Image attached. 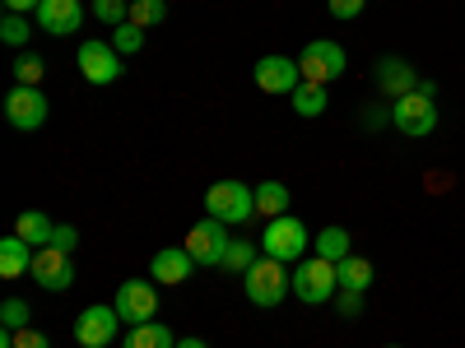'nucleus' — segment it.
<instances>
[{
	"label": "nucleus",
	"mask_w": 465,
	"mask_h": 348,
	"mask_svg": "<svg viewBox=\"0 0 465 348\" xmlns=\"http://www.w3.org/2000/svg\"><path fill=\"white\" fill-rule=\"evenodd\" d=\"M242 293H247L252 306H265V312H270V306H280V302L293 293V269H289L284 260H275V256L261 251V256L252 260V269L242 275Z\"/></svg>",
	"instance_id": "nucleus-1"
},
{
	"label": "nucleus",
	"mask_w": 465,
	"mask_h": 348,
	"mask_svg": "<svg viewBox=\"0 0 465 348\" xmlns=\"http://www.w3.org/2000/svg\"><path fill=\"white\" fill-rule=\"evenodd\" d=\"M340 293V265L335 260H322V256H302L293 265V297L307 302V306H322V302H335Z\"/></svg>",
	"instance_id": "nucleus-2"
},
{
	"label": "nucleus",
	"mask_w": 465,
	"mask_h": 348,
	"mask_svg": "<svg viewBox=\"0 0 465 348\" xmlns=\"http://www.w3.org/2000/svg\"><path fill=\"white\" fill-rule=\"evenodd\" d=\"M205 209H210V218H219V223H252L256 218V186H247V181H214L210 190H205Z\"/></svg>",
	"instance_id": "nucleus-3"
},
{
	"label": "nucleus",
	"mask_w": 465,
	"mask_h": 348,
	"mask_svg": "<svg viewBox=\"0 0 465 348\" xmlns=\"http://www.w3.org/2000/svg\"><path fill=\"white\" fill-rule=\"evenodd\" d=\"M391 126L405 135V140H429L438 130V93H405L391 102Z\"/></svg>",
	"instance_id": "nucleus-4"
},
{
	"label": "nucleus",
	"mask_w": 465,
	"mask_h": 348,
	"mask_svg": "<svg viewBox=\"0 0 465 348\" xmlns=\"http://www.w3.org/2000/svg\"><path fill=\"white\" fill-rule=\"evenodd\" d=\"M261 251H265V256H275V260H284V265H298L307 251H312V237H307L302 218L280 214V218H270V223H265V232H261Z\"/></svg>",
	"instance_id": "nucleus-5"
},
{
	"label": "nucleus",
	"mask_w": 465,
	"mask_h": 348,
	"mask_svg": "<svg viewBox=\"0 0 465 348\" xmlns=\"http://www.w3.org/2000/svg\"><path fill=\"white\" fill-rule=\"evenodd\" d=\"M298 70H302V80L307 84H335L340 74L349 70V56L340 43H331V37H317V43H307L298 52Z\"/></svg>",
	"instance_id": "nucleus-6"
},
{
	"label": "nucleus",
	"mask_w": 465,
	"mask_h": 348,
	"mask_svg": "<svg viewBox=\"0 0 465 348\" xmlns=\"http://www.w3.org/2000/svg\"><path fill=\"white\" fill-rule=\"evenodd\" d=\"M112 306L126 325H149L153 316H159V288H153V279H126L122 288H116Z\"/></svg>",
	"instance_id": "nucleus-7"
},
{
	"label": "nucleus",
	"mask_w": 465,
	"mask_h": 348,
	"mask_svg": "<svg viewBox=\"0 0 465 348\" xmlns=\"http://www.w3.org/2000/svg\"><path fill=\"white\" fill-rule=\"evenodd\" d=\"M126 56L116 52L112 43H98V37H89V43H80V56H74V65H80V74L89 84H116L126 74V65H122Z\"/></svg>",
	"instance_id": "nucleus-8"
},
{
	"label": "nucleus",
	"mask_w": 465,
	"mask_h": 348,
	"mask_svg": "<svg viewBox=\"0 0 465 348\" xmlns=\"http://www.w3.org/2000/svg\"><path fill=\"white\" fill-rule=\"evenodd\" d=\"M186 251H191V260L196 265H223V256H228V246H232V237H228V223H219V218H201L196 227L186 232V242H182Z\"/></svg>",
	"instance_id": "nucleus-9"
},
{
	"label": "nucleus",
	"mask_w": 465,
	"mask_h": 348,
	"mask_svg": "<svg viewBox=\"0 0 465 348\" xmlns=\"http://www.w3.org/2000/svg\"><path fill=\"white\" fill-rule=\"evenodd\" d=\"M122 325H126V321L116 316V306L94 302V306H84V312L74 316V343H80V348H107Z\"/></svg>",
	"instance_id": "nucleus-10"
},
{
	"label": "nucleus",
	"mask_w": 465,
	"mask_h": 348,
	"mask_svg": "<svg viewBox=\"0 0 465 348\" xmlns=\"http://www.w3.org/2000/svg\"><path fill=\"white\" fill-rule=\"evenodd\" d=\"M47 111H52V102H47L43 89L15 84V89L5 93V121H10L15 130H43V126H47Z\"/></svg>",
	"instance_id": "nucleus-11"
},
{
	"label": "nucleus",
	"mask_w": 465,
	"mask_h": 348,
	"mask_svg": "<svg viewBox=\"0 0 465 348\" xmlns=\"http://www.w3.org/2000/svg\"><path fill=\"white\" fill-rule=\"evenodd\" d=\"M252 80H256V89L270 93V98H293V89L302 84V70H298V61H289V56H261V61L252 65Z\"/></svg>",
	"instance_id": "nucleus-12"
},
{
	"label": "nucleus",
	"mask_w": 465,
	"mask_h": 348,
	"mask_svg": "<svg viewBox=\"0 0 465 348\" xmlns=\"http://www.w3.org/2000/svg\"><path fill=\"white\" fill-rule=\"evenodd\" d=\"M33 284L37 288H47V293H70L74 284V265H70V251L61 246H43V251H33Z\"/></svg>",
	"instance_id": "nucleus-13"
},
{
	"label": "nucleus",
	"mask_w": 465,
	"mask_h": 348,
	"mask_svg": "<svg viewBox=\"0 0 465 348\" xmlns=\"http://www.w3.org/2000/svg\"><path fill=\"white\" fill-rule=\"evenodd\" d=\"M33 19H37V28L52 33V37H70V33L84 28V5H80V0H43Z\"/></svg>",
	"instance_id": "nucleus-14"
},
{
	"label": "nucleus",
	"mask_w": 465,
	"mask_h": 348,
	"mask_svg": "<svg viewBox=\"0 0 465 348\" xmlns=\"http://www.w3.org/2000/svg\"><path fill=\"white\" fill-rule=\"evenodd\" d=\"M196 260H191V251L186 246H163L159 256H153V265H149V279L153 284H163V288H177V284H186L191 275H196Z\"/></svg>",
	"instance_id": "nucleus-15"
},
{
	"label": "nucleus",
	"mask_w": 465,
	"mask_h": 348,
	"mask_svg": "<svg viewBox=\"0 0 465 348\" xmlns=\"http://www.w3.org/2000/svg\"><path fill=\"white\" fill-rule=\"evenodd\" d=\"M377 89L396 102V98H405V93L419 89V74H414V65L401 61V56H381V61H377Z\"/></svg>",
	"instance_id": "nucleus-16"
},
{
	"label": "nucleus",
	"mask_w": 465,
	"mask_h": 348,
	"mask_svg": "<svg viewBox=\"0 0 465 348\" xmlns=\"http://www.w3.org/2000/svg\"><path fill=\"white\" fill-rule=\"evenodd\" d=\"M15 232H19L33 251H43V246H52V237H56V223H52L43 209H24V214L15 218Z\"/></svg>",
	"instance_id": "nucleus-17"
},
{
	"label": "nucleus",
	"mask_w": 465,
	"mask_h": 348,
	"mask_svg": "<svg viewBox=\"0 0 465 348\" xmlns=\"http://www.w3.org/2000/svg\"><path fill=\"white\" fill-rule=\"evenodd\" d=\"M33 269V246L19 237V232H10L5 242H0V279H19Z\"/></svg>",
	"instance_id": "nucleus-18"
},
{
	"label": "nucleus",
	"mask_w": 465,
	"mask_h": 348,
	"mask_svg": "<svg viewBox=\"0 0 465 348\" xmlns=\"http://www.w3.org/2000/svg\"><path fill=\"white\" fill-rule=\"evenodd\" d=\"M312 251L322 256V260H344V256H354V237H349V227H340V223H331V227H322L317 237H312Z\"/></svg>",
	"instance_id": "nucleus-19"
},
{
	"label": "nucleus",
	"mask_w": 465,
	"mask_h": 348,
	"mask_svg": "<svg viewBox=\"0 0 465 348\" xmlns=\"http://www.w3.org/2000/svg\"><path fill=\"white\" fill-rule=\"evenodd\" d=\"M289 214V186L284 181H256V218H280Z\"/></svg>",
	"instance_id": "nucleus-20"
},
{
	"label": "nucleus",
	"mask_w": 465,
	"mask_h": 348,
	"mask_svg": "<svg viewBox=\"0 0 465 348\" xmlns=\"http://www.w3.org/2000/svg\"><path fill=\"white\" fill-rule=\"evenodd\" d=\"M122 348H177V339H173V330L168 325H126V339H122Z\"/></svg>",
	"instance_id": "nucleus-21"
},
{
	"label": "nucleus",
	"mask_w": 465,
	"mask_h": 348,
	"mask_svg": "<svg viewBox=\"0 0 465 348\" xmlns=\"http://www.w3.org/2000/svg\"><path fill=\"white\" fill-rule=\"evenodd\" d=\"M372 279H377L372 260H363V256H344V260H340V288H359V293H368Z\"/></svg>",
	"instance_id": "nucleus-22"
},
{
	"label": "nucleus",
	"mask_w": 465,
	"mask_h": 348,
	"mask_svg": "<svg viewBox=\"0 0 465 348\" xmlns=\"http://www.w3.org/2000/svg\"><path fill=\"white\" fill-rule=\"evenodd\" d=\"M289 102H293V111L302 116V121H312V116H322V111H326V102H331V98H326V84H307V80H302V84L293 89V98H289Z\"/></svg>",
	"instance_id": "nucleus-23"
},
{
	"label": "nucleus",
	"mask_w": 465,
	"mask_h": 348,
	"mask_svg": "<svg viewBox=\"0 0 465 348\" xmlns=\"http://www.w3.org/2000/svg\"><path fill=\"white\" fill-rule=\"evenodd\" d=\"M43 74H47V61L37 56V52H19L15 56V84L37 89V84H43Z\"/></svg>",
	"instance_id": "nucleus-24"
},
{
	"label": "nucleus",
	"mask_w": 465,
	"mask_h": 348,
	"mask_svg": "<svg viewBox=\"0 0 465 348\" xmlns=\"http://www.w3.org/2000/svg\"><path fill=\"white\" fill-rule=\"evenodd\" d=\"M168 19V0H131V24L140 28H153Z\"/></svg>",
	"instance_id": "nucleus-25"
},
{
	"label": "nucleus",
	"mask_w": 465,
	"mask_h": 348,
	"mask_svg": "<svg viewBox=\"0 0 465 348\" xmlns=\"http://www.w3.org/2000/svg\"><path fill=\"white\" fill-rule=\"evenodd\" d=\"M89 14H94L98 24H107V28H122V24L131 19V5H126V0H94Z\"/></svg>",
	"instance_id": "nucleus-26"
},
{
	"label": "nucleus",
	"mask_w": 465,
	"mask_h": 348,
	"mask_svg": "<svg viewBox=\"0 0 465 348\" xmlns=\"http://www.w3.org/2000/svg\"><path fill=\"white\" fill-rule=\"evenodd\" d=\"M112 47H116V52H122V56H135V52L144 47V28L126 19L122 28H112Z\"/></svg>",
	"instance_id": "nucleus-27"
},
{
	"label": "nucleus",
	"mask_w": 465,
	"mask_h": 348,
	"mask_svg": "<svg viewBox=\"0 0 465 348\" xmlns=\"http://www.w3.org/2000/svg\"><path fill=\"white\" fill-rule=\"evenodd\" d=\"M0 325H5V330H28V325H33L28 302H19V297H5V302H0Z\"/></svg>",
	"instance_id": "nucleus-28"
},
{
	"label": "nucleus",
	"mask_w": 465,
	"mask_h": 348,
	"mask_svg": "<svg viewBox=\"0 0 465 348\" xmlns=\"http://www.w3.org/2000/svg\"><path fill=\"white\" fill-rule=\"evenodd\" d=\"M252 260H256V251H252V242H232L219 269H228V275H247V269H252Z\"/></svg>",
	"instance_id": "nucleus-29"
},
{
	"label": "nucleus",
	"mask_w": 465,
	"mask_h": 348,
	"mask_svg": "<svg viewBox=\"0 0 465 348\" xmlns=\"http://www.w3.org/2000/svg\"><path fill=\"white\" fill-rule=\"evenodd\" d=\"M28 33H33V28H28V14H10V10H5V19H0V37H5L10 47H24Z\"/></svg>",
	"instance_id": "nucleus-30"
},
{
	"label": "nucleus",
	"mask_w": 465,
	"mask_h": 348,
	"mask_svg": "<svg viewBox=\"0 0 465 348\" xmlns=\"http://www.w3.org/2000/svg\"><path fill=\"white\" fill-rule=\"evenodd\" d=\"M335 312H340V316H359V312H363V293H359V288H340V293H335Z\"/></svg>",
	"instance_id": "nucleus-31"
},
{
	"label": "nucleus",
	"mask_w": 465,
	"mask_h": 348,
	"mask_svg": "<svg viewBox=\"0 0 465 348\" xmlns=\"http://www.w3.org/2000/svg\"><path fill=\"white\" fill-rule=\"evenodd\" d=\"M363 5H368V0H326L331 19H359V14H363Z\"/></svg>",
	"instance_id": "nucleus-32"
},
{
	"label": "nucleus",
	"mask_w": 465,
	"mask_h": 348,
	"mask_svg": "<svg viewBox=\"0 0 465 348\" xmlns=\"http://www.w3.org/2000/svg\"><path fill=\"white\" fill-rule=\"evenodd\" d=\"M15 348H52V339L28 325V330H15Z\"/></svg>",
	"instance_id": "nucleus-33"
},
{
	"label": "nucleus",
	"mask_w": 465,
	"mask_h": 348,
	"mask_svg": "<svg viewBox=\"0 0 465 348\" xmlns=\"http://www.w3.org/2000/svg\"><path fill=\"white\" fill-rule=\"evenodd\" d=\"M52 246H61V251H74V246H80V232H74L70 223H56V237H52Z\"/></svg>",
	"instance_id": "nucleus-34"
},
{
	"label": "nucleus",
	"mask_w": 465,
	"mask_h": 348,
	"mask_svg": "<svg viewBox=\"0 0 465 348\" xmlns=\"http://www.w3.org/2000/svg\"><path fill=\"white\" fill-rule=\"evenodd\" d=\"M0 5H5L10 14H37V5H43V0H0Z\"/></svg>",
	"instance_id": "nucleus-35"
},
{
	"label": "nucleus",
	"mask_w": 465,
	"mask_h": 348,
	"mask_svg": "<svg viewBox=\"0 0 465 348\" xmlns=\"http://www.w3.org/2000/svg\"><path fill=\"white\" fill-rule=\"evenodd\" d=\"M177 348H210L205 339H177Z\"/></svg>",
	"instance_id": "nucleus-36"
},
{
	"label": "nucleus",
	"mask_w": 465,
	"mask_h": 348,
	"mask_svg": "<svg viewBox=\"0 0 465 348\" xmlns=\"http://www.w3.org/2000/svg\"><path fill=\"white\" fill-rule=\"evenodd\" d=\"M386 348H401V343H386Z\"/></svg>",
	"instance_id": "nucleus-37"
}]
</instances>
